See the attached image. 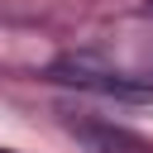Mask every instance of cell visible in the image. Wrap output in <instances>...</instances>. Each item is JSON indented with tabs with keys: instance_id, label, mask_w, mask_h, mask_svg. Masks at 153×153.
Wrapping results in <instances>:
<instances>
[{
	"instance_id": "obj_2",
	"label": "cell",
	"mask_w": 153,
	"mask_h": 153,
	"mask_svg": "<svg viewBox=\"0 0 153 153\" xmlns=\"http://www.w3.org/2000/svg\"><path fill=\"white\" fill-rule=\"evenodd\" d=\"M91 148H100V153H148L143 148V139H134V134H124V129H110V124H72Z\"/></svg>"
},
{
	"instance_id": "obj_1",
	"label": "cell",
	"mask_w": 153,
	"mask_h": 153,
	"mask_svg": "<svg viewBox=\"0 0 153 153\" xmlns=\"http://www.w3.org/2000/svg\"><path fill=\"white\" fill-rule=\"evenodd\" d=\"M57 81H72V86H86V91H100V96H115V100H153V86L134 81V76H120L110 67H96L91 57H62L53 67Z\"/></svg>"
}]
</instances>
